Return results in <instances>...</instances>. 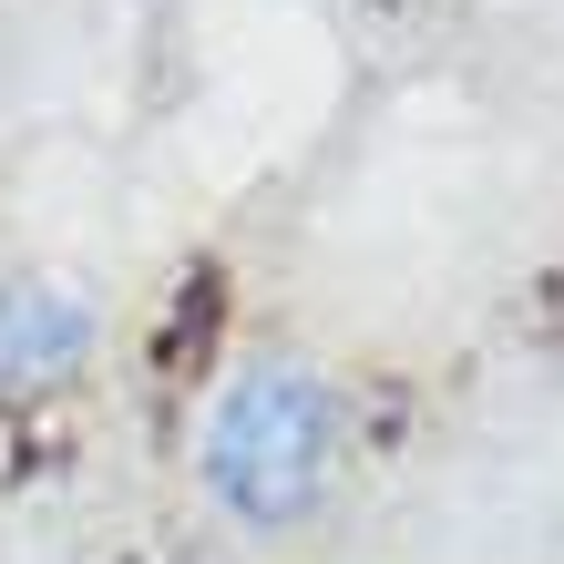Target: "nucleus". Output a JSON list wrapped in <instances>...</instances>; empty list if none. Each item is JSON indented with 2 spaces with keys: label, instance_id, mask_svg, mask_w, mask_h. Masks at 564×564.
<instances>
[{
  "label": "nucleus",
  "instance_id": "obj_1",
  "mask_svg": "<svg viewBox=\"0 0 564 564\" xmlns=\"http://www.w3.org/2000/svg\"><path fill=\"white\" fill-rule=\"evenodd\" d=\"M349 452V411L308 359H247L216 380L206 421H195V482L237 534H297L328 513Z\"/></svg>",
  "mask_w": 564,
  "mask_h": 564
},
{
  "label": "nucleus",
  "instance_id": "obj_2",
  "mask_svg": "<svg viewBox=\"0 0 564 564\" xmlns=\"http://www.w3.org/2000/svg\"><path fill=\"white\" fill-rule=\"evenodd\" d=\"M93 359V308L73 288L11 278L0 288V390H52Z\"/></svg>",
  "mask_w": 564,
  "mask_h": 564
}]
</instances>
